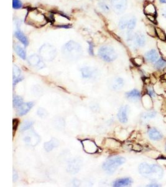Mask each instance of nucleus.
I'll use <instances>...</instances> for the list:
<instances>
[{
    "instance_id": "18",
    "label": "nucleus",
    "mask_w": 166,
    "mask_h": 187,
    "mask_svg": "<svg viewBox=\"0 0 166 187\" xmlns=\"http://www.w3.org/2000/svg\"><path fill=\"white\" fill-rule=\"evenodd\" d=\"M145 57L147 61L153 62L157 61V60L158 59L159 55L155 49H152L146 53Z\"/></svg>"
},
{
    "instance_id": "12",
    "label": "nucleus",
    "mask_w": 166,
    "mask_h": 187,
    "mask_svg": "<svg viewBox=\"0 0 166 187\" xmlns=\"http://www.w3.org/2000/svg\"><path fill=\"white\" fill-rule=\"evenodd\" d=\"M133 42L137 46H139V47L144 46L146 42V38L144 36V35L140 33L135 34Z\"/></svg>"
},
{
    "instance_id": "7",
    "label": "nucleus",
    "mask_w": 166,
    "mask_h": 187,
    "mask_svg": "<svg viewBox=\"0 0 166 187\" xmlns=\"http://www.w3.org/2000/svg\"><path fill=\"white\" fill-rule=\"evenodd\" d=\"M128 0H112L111 6L117 14L123 13L127 8Z\"/></svg>"
},
{
    "instance_id": "38",
    "label": "nucleus",
    "mask_w": 166,
    "mask_h": 187,
    "mask_svg": "<svg viewBox=\"0 0 166 187\" xmlns=\"http://www.w3.org/2000/svg\"><path fill=\"white\" fill-rule=\"evenodd\" d=\"M57 27L63 28H69L71 27V24H63V25L57 26Z\"/></svg>"
},
{
    "instance_id": "9",
    "label": "nucleus",
    "mask_w": 166,
    "mask_h": 187,
    "mask_svg": "<svg viewBox=\"0 0 166 187\" xmlns=\"http://www.w3.org/2000/svg\"><path fill=\"white\" fill-rule=\"evenodd\" d=\"M28 62L30 65L38 69H41L45 66L42 58L37 55L31 56L28 59Z\"/></svg>"
},
{
    "instance_id": "35",
    "label": "nucleus",
    "mask_w": 166,
    "mask_h": 187,
    "mask_svg": "<svg viewBox=\"0 0 166 187\" xmlns=\"http://www.w3.org/2000/svg\"><path fill=\"white\" fill-rule=\"evenodd\" d=\"M18 123H19V121H18L17 119H13V136H14V132H16V129H17V127L18 126Z\"/></svg>"
},
{
    "instance_id": "19",
    "label": "nucleus",
    "mask_w": 166,
    "mask_h": 187,
    "mask_svg": "<svg viewBox=\"0 0 166 187\" xmlns=\"http://www.w3.org/2000/svg\"><path fill=\"white\" fill-rule=\"evenodd\" d=\"M126 96L128 99L133 101H138L141 97V93L136 89H133L131 91L128 92L126 93Z\"/></svg>"
},
{
    "instance_id": "10",
    "label": "nucleus",
    "mask_w": 166,
    "mask_h": 187,
    "mask_svg": "<svg viewBox=\"0 0 166 187\" xmlns=\"http://www.w3.org/2000/svg\"><path fill=\"white\" fill-rule=\"evenodd\" d=\"M34 103L33 102H29L23 103L20 107L17 108V114L20 116H23L28 112L34 106Z\"/></svg>"
},
{
    "instance_id": "23",
    "label": "nucleus",
    "mask_w": 166,
    "mask_h": 187,
    "mask_svg": "<svg viewBox=\"0 0 166 187\" xmlns=\"http://www.w3.org/2000/svg\"><path fill=\"white\" fill-rule=\"evenodd\" d=\"M81 73L84 78H89L94 76V70L89 67H85L81 68Z\"/></svg>"
},
{
    "instance_id": "41",
    "label": "nucleus",
    "mask_w": 166,
    "mask_h": 187,
    "mask_svg": "<svg viewBox=\"0 0 166 187\" xmlns=\"http://www.w3.org/2000/svg\"><path fill=\"white\" fill-rule=\"evenodd\" d=\"M159 2L161 3H166V0H159Z\"/></svg>"
},
{
    "instance_id": "36",
    "label": "nucleus",
    "mask_w": 166,
    "mask_h": 187,
    "mask_svg": "<svg viewBox=\"0 0 166 187\" xmlns=\"http://www.w3.org/2000/svg\"><path fill=\"white\" fill-rule=\"evenodd\" d=\"M147 18L154 23H156V18L154 15H146Z\"/></svg>"
},
{
    "instance_id": "29",
    "label": "nucleus",
    "mask_w": 166,
    "mask_h": 187,
    "mask_svg": "<svg viewBox=\"0 0 166 187\" xmlns=\"http://www.w3.org/2000/svg\"><path fill=\"white\" fill-rule=\"evenodd\" d=\"M21 70L17 66L14 65L13 66V80L19 79L21 77Z\"/></svg>"
},
{
    "instance_id": "15",
    "label": "nucleus",
    "mask_w": 166,
    "mask_h": 187,
    "mask_svg": "<svg viewBox=\"0 0 166 187\" xmlns=\"http://www.w3.org/2000/svg\"><path fill=\"white\" fill-rule=\"evenodd\" d=\"M132 180L130 178H124V179H118L116 180L113 186L115 187H120V186H129L132 183Z\"/></svg>"
},
{
    "instance_id": "28",
    "label": "nucleus",
    "mask_w": 166,
    "mask_h": 187,
    "mask_svg": "<svg viewBox=\"0 0 166 187\" xmlns=\"http://www.w3.org/2000/svg\"><path fill=\"white\" fill-rule=\"evenodd\" d=\"M13 103L14 108H18V107H20L21 104H23V98L20 96H18V95L14 96L13 97Z\"/></svg>"
},
{
    "instance_id": "1",
    "label": "nucleus",
    "mask_w": 166,
    "mask_h": 187,
    "mask_svg": "<svg viewBox=\"0 0 166 187\" xmlns=\"http://www.w3.org/2000/svg\"><path fill=\"white\" fill-rule=\"evenodd\" d=\"M139 172L142 175L154 180L161 179L163 175L162 168L155 164L142 163L139 166Z\"/></svg>"
},
{
    "instance_id": "39",
    "label": "nucleus",
    "mask_w": 166,
    "mask_h": 187,
    "mask_svg": "<svg viewBox=\"0 0 166 187\" xmlns=\"http://www.w3.org/2000/svg\"><path fill=\"white\" fill-rule=\"evenodd\" d=\"M162 15L166 17V7L164 8L163 10H162Z\"/></svg>"
},
{
    "instance_id": "40",
    "label": "nucleus",
    "mask_w": 166,
    "mask_h": 187,
    "mask_svg": "<svg viewBox=\"0 0 166 187\" xmlns=\"http://www.w3.org/2000/svg\"><path fill=\"white\" fill-rule=\"evenodd\" d=\"M149 186H159L160 185H157V184H155V183H152V184H150L149 185H148Z\"/></svg>"
},
{
    "instance_id": "26",
    "label": "nucleus",
    "mask_w": 166,
    "mask_h": 187,
    "mask_svg": "<svg viewBox=\"0 0 166 187\" xmlns=\"http://www.w3.org/2000/svg\"><path fill=\"white\" fill-rule=\"evenodd\" d=\"M33 123H34V122L32 120H27L24 121L21 126L20 131L21 132H24L25 130L29 129L33 125Z\"/></svg>"
},
{
    "instance_id": "13",
    "label": "nucleus",
    "mask_w": 166,
    "mask_h": 187,
    "mask_svg": "<svg viewBox=\"0 0 166 187\" xmlns=\"http://www.w3.org/2000/svg\"><path fill=\"white\" fill-rule=\"evenodd\" d=\"M39 140L40 139H39V136L38 135L35 134L34 133H31L30 135L26 136L24 139V140L25 141V142L32 145H36V144L39 142Z\"/></svg>"
},
{
    "instance_id": "30",
    "label": "nucleus",
    "mask_w": 166,
    "mask_h": 187,
    "mask_svg": "<svg viewBox=\"0 0 166 187\" xmlns=\"http://www.w3.org/2000/svg\"><path fill=\"white\" fill-rule=\"evenodd\" d=\"M165 66H166V61L163 60L162 59H160L158 61H157L154 64L155 67L158 69H160Z\"/></svg>"
},
{
    "instance_id": "16",
    "label": "nucleus",
    "mask_w": 166,
    "mask_h": 187,
    "mask_svg": "<svg viewBox=\"0 0 166 187\" xmlns=\"http://www.w3.org/2000/svg\"><path fill=\"white\" fill-rule=\"evenodd\" d=\"M59 145V142L58 140L55 139H52L49 142H45L44 144V148L47 152H50L55 147H58Z\"/></svg>"
},
{
    "instance_id": "20",
    "label": "nucleus",
    "mask_w": 166,
    "mask_h": 187,
    "mask_svg": "<svg viewBox=\"0 0 166 187\" xmlns=\"http://www.w3.org/2000/svg\"><path fill=\"white\" fill-rule=\"evenodd\" d=\"M144 13L146 15H155L156 8L152 3L147 4L144 7Z\"/></svg>"
},
{
    "instance_id": "42",
    "label": "nucleus",
    "mask_w": 166,
    "mask_h": 187,
    "mask_svg": "<svg viewBox=\"0 0 166 187\" xmlns=\"http://www.w3.org/2000/svg\"><path fill=\"white\" fill-rule=\"evenodd\" d=\"M164 80H166V74L164 75Z\"/></svg>"
},
{
    "instance_id": "4",
    "label": "nucleus",
    "mask_w": 166,
    "mask_h": 187,
    "mask_svg": "<svg viewBox=\"0 0 166 187\" xmlns=\"http://www.w3.org/2000/svg\"><path fill=\"white\" fill-rule=\"evenodd\" d=\"M126 162V159L122 157H112L107 159L103 164V168L108 173H113L116 169Z\"/></svg>"
},
{
    "instance_id": "11",
    "label": "nucleus",
    "mask_w": 166,
    "mask_h": 187,
    "mask_svg": "<svg viewBox=\"0 0 166 187\" xmlns=\"http://www.w3.org/2000/svg\"><path fill=\"white\" fill-rule=\"evenodd\" d=\"M129 110V108L128 105L122 106L119 109L118 113V118L119 122L121 123H126L128 122V112Z\"/></svg>"
},
{
    "instance_id": "32",
    "label": "nucleus",
    "mask_w": 166,
    "mask_h": 187,
    "mask_svg": "<svg viewBox=\"0 0 166 187\" xmlns=\"http://www.w3.org/2000/svg\"><path fill=\"white\" fill-rule=\"evenodd\" d=\"M23 6V3L20 0H13V8L16 10L21 8Z\"/></svg>"
},
{
    "instance_id": "24",
    "label": "nucleus",
    "mask_w": 166,
    "mask_h": 187,
    "mask_svg": "<svg viewBox=\"0 0 166 187\" xmlns=\"http://www.w3.org/2000/svg\"><path fill=\"white\" fill-rule=\"evenodd\" d=\"M14 50L16 54L21 59H23V60H25L26 59V52L23 48H22L20 45H16V46L14 47Z\"/></svg>"
},
{
    "instance_id": "8",
    "label": "nucleus",
    "mask_w": 166,
    "mask_h": 187,
    "mask_svg": "<svg viewBox=\"0 0 166 187\" xmlns=\"http://www.w3.org/2000/svg\"><path fill=\"white\" fill-rule=\"evenodd\" d=\"M81 143L85 152L89 154H94L97 152L98 147L95 143V142L91 140L85 139L81 140Z\"/></svg>"
},
{
    "instance_id": "17",
    "label": "nucleus",
    "mask_w": 166,
    "mask_h": 187,
    "mask_svg": "<svg viewBox=\"0 0 166 187\" xmlns=\"http://www.w3.org/2000/svg\"><path fill=\"white\" fill-rule=\"evenodd\" d=\"M15 36L16 37V38L20 40L21 43L23 44V45L24 46H27L29 44V41H28V39L27 38V37L24 34V33L20 30H17L16 32H15Z\"/></svg>"
},
{
    "instance_id": "27",
    "label": "nucleus",
    "mask_w": 166,
    "mask_h": 187,
    "mask_svg": "<svg viewBox=\"0 0 166 187\" xmlns=\"http://www.w3.org/2000/svg\"><path fill=\"white\" fill-rule=\"evenodd\" d=\"M136 24V18L134 16H131L128 24V32H131L135 28Z\"/></svg>"
},
{
    "instance_id": "25",
    "label": "nucleus",
    "mask_w": 166,
    "mask_h": 187,
    "mask_svg": "<svg viewBox=\"0 0 166 187\" xmlns=\"http://www.w3.org/2000/svg\"><path fill=\"white\" fill-rule=\"evenodd\" d=\"M155 36H157L160 40L163 41H166L165 33L162 29L158 27L155 28Z\"/></svg>"
},
{
    "instance_id": "3",
    "label": "nucleus",
    "mask_w": 166,
    "mask_h": 187,
    "mask_svg": "<svg viewBox=\"0 0 166 187\" xmlns=\"http://www.w3.org/2000/svg\"><path fill=\"white\" fill-rule=\"evenodd\" d=\"M26 22L27 24L34 26H42L47 23V19L38 10H31L27 14Z\"/></svg>"
},
{
    "instance_id": "33",
    "label": "nucleus",
    "mask_w": 166,
    "mask_h": 187,
    "mask_svg": "<svg viewBox=\"0 0 166 187\" xmlns=\"http://www.w3.org/2000/svg\"><path fill=\"white\" fill-rule=\"evenodd\" d=\"M38 114L41 117H45L47 116L48 112L45 111V109L43 108H39L38 111Z\"/></svg>"
},
{
    "instance_id": "6",
    "label": "nucleus",
    "mask_w": 166,
    "mask_h": 187,
    "mask_svg": "<svg viewBox=\"0 0 166 187\" xmlns=\"http://www.w3.org/2000/svg\"><path fill=\"white\" fill-rule=\"evenodd\" d=\"M39 55L45 61H52L57 55L56 48L49 44H44L39 49Z\"/></svg>"
},
{
    "instance_id": "5",
    "label": "nucleus",
    "mask_w": 166,
    "mask_h": 187,
    "mask_svg": "<svg viewBox=\"0 0 166 187\" xmlns=\"http://www.w3.org/2000/svg\"><path fill=\"white\" fill-rule=\"evenodd\" d=\"M98 55L101 59L106 62H112L117 58V53L115 49L110 46L101 47L98 50Z\"/></svg>"
},
{
    "instance_id": "43",
    "label": "nucleus",
    "mask_w": 166,
    "mask_h": 187,
    "mask_svg": "<svg viewBox=\"0 0 166 187\" xmlns=\"http://www.w3.org/2000/svg\"><path fill=\"white\" fill-rule=\"evenodd\" d=\"M165 150H166V148H165Z\"/></svg>"
},
{
    "instance_id": "31",
    "label": "nucleus",
    "mask_w": 166,
    "mask_h": 187,
    "mask_svg": "<svg viewBox=\"0 0 166 187\" xmlns=\"http://www.w3.org/2000/svg\"><path fill=\"white\" fill-rule=\"evenodd\" d=\"M123 86V80L121 78H117L115 81V84L113 86L114 89H120Z\"/></svg>"
},
{
    "instance_id": "22",
    "label": "nucleus",
    "mask_w": 166,
    "mask_h": 187,
    "mask_svg": "<svg viewBox=\"0 0 166 187\" xmlns=\"http://www.w3.org/2000/svg\"><path fill=\"white\" fill-rule=\"evenodd\" d=\"M98 6L101 10L105 13H108L110 11V6L108 0H100Z\"/></svg>"
},
{
    "instance_id": "14",
    "label": "nucleus",
    "mask_w": 166,
    "mask_h": 187,
    "mask_svg": "<svg viewBox=\"0 0 166 187\" xmlns=\"http://www.w3.org/2000/svg\"><path fill=\"white\" fill-rule=\"evenodd\" d=\"M148 136L151 140H159L162 138V133L155 128H151L148 130Z\"/></svg>"
},
{
    "instance_id": "37",
    "label": "nucleus",
    "mask_w": 166,
    "mask_h": 187,
    "mask_svg": "<svg viewBox=\"0 0 166 187\" xmlns=\"http://www.w3.org/2000/svg\"><path fill=\"white\" fill-rule=\"evenodd\" d=\"M155 114L156 113L155 112H149V113H147L146 115H145L146 117H151V118H152V117H154L155 116Z\"/></svg>"
},
{
    "instance_id": "34",
    "label": "nucleus",
    "mask_w": 166,
    "mask_h": 187,
    "mask_svg": "<svg viewBox=\"0 0 166 187\" xmlns=\"http://www.w3.org/2000/svg\"><path fill=\"white\" fill-rule=\"evenodd\" d=\"M88 45H89V48H88V52L89 54L91 56H94V44L92 43L91 42H88Z\"/></svg>"
},
{
    "instance_id": "2",
    "label": "nucleus",
    "mask_w": 166,
    "mask_h": 187,
    "mask_svg": "<svg viewBox=\"0 0 166 187\" xmlns=\"http://www.w3.org/2000/svg\"><path fill=\"white\" fill-rule=\"evenodd\" d=\"M62 51L65 57L70 60H76L82 55L81 46L74 41H70L62 47Z\"/></svg>"
},
{
    "instance_id": "21",
    "label": "nucleus",
    "mask_w": 166,
    "mask_h": 187,
    "mask_svg": "<svg viewBox=\"0 0 166 187\" xmlns=\"http://www.w3.org/2000/svg\"><path fill=\"white\" fill-rule=\"evenodd\" d=\"M131 16L130 15H126L123 16L122 18L120 20L119 22V28H120L121 30H124L125 29H127L128 24L129 20L130 19Z\"/></svg>"
}]
</instances>
